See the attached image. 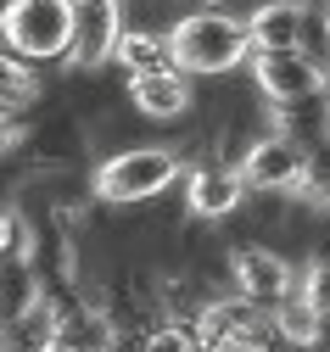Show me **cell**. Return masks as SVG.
Wrapping results in <instances>:
<instances>
[{
  "label": "cell",
  "mask_w": 330,
  "mask_h": 352,
  "mask_svg": "<svg viewBox=\"0 0 330 352\" xmlns=\"http://www.w3.org/2000/svg\"><path fill=\"white\" fill-rule=\"evenodd\" d=\"M168 51H174V67L179 73H191V78H213V73H235L241 62L258 56L252 45V28L247 17H235V12H191V17H179L168 28Z\"/></svg>",
  "instance_id": "6da1fadb"
},
{
  "label": "cell",
  "mask_w": 330,
  "mask_h": 352,
  "mask_svg": "<svg viewBox=\"0 0 330 352\" xmlns=\"http://www.w3.org/2000/svg\"><path fill=\"white\" fill-rule=\"evenodd\" d=\"M179 173H185L179 151H168V146H129V151H118V157H107L96 168L90 190H96L101 201H112V207H134V201H157Z\"/></svg>",
  "instance_id": "7a4b0ae2"
},
{
  "label": "cell",
  "mask_w": 330,
  "mask_h": 352,
  "mask_svg": "<svg viewBox=\"0 0 330 352\" xmlns=\"http://www.w3.org/2000/svg\"><path fill=\"white\" fill-rule=\"evenodd\" d=\"M6 45L23 62H56L73 51V0H6Z\"/></svg>",
  "instance_id": "3957f363"
},
{
  "label": "cell",
  "mask_w": 330,
  "mask_h": 352,
  "mask_svg": "<svg viewBox=\"0 0 330 352\" xmlns=\"http://www.w3.org/2000/svg\"><path fill=\"white\" fill-rule=\"evenodd\" d=\"M252 78H258L263 101H274V107H302V101L324 96V73L308 51H258Z\"/></svg>",
  "instance_id": "277c9868"
},
{
  "label": "cell",
  "mask_w": 330,
  "mask_h": 352,
  "mask_svg": "<svg viewBox=\"0 0 330 352\" xmlns=\"http://www.w3.org/2000/svg\"><path fill=\"white\" fill-rule=\"evenodd\" d=\"M229 285H235V296H247L252 307H269V314H274V307L297 291V274H291V263L280 252L241 246V252H229Z\"/></svg>",
  "instance_id": "5b68a950"
},
{
  "label": "cell",
  "mask_w": 330,
  "mask_h": 352,
  "mask_svg": "<svg viewBox=\"0 0 330 352\" xmlns=\"http://www.w3.org/2000/svg\"><path fill=\"white\" fill-rule=\"evenodd\" d=\"M302 168H308V146L286 129L274 135H258L241 157V173H247V190H297L302 185Z\"/></svg>",
  "instance_id": "8992f818"
},
{
  "label": "cell",
  "mask_w": 330,
  "mask_h": 352,
  "mask_svg": "<svg viewBox=\"0 0 330 352\" xmlns=\"http://www.w3.org/2000/svg\"><path fill=\"white\" fill-rule=\"evenodd\" d=\"M123 6L118 0H73V51L68 62L73 67H101L118 56L123 45Z\"/></svg>",
  "instance_id": "52a82bcc"
},
{
  "label": "cell",
  "mask_w": 330,
  "mask_h": 352,
  "mask_svg": "<svg viewBox=\"0 0 330 352\" xmlns=\"http://www.w3.org/2000/svg\"><path fill=\"white\" fill-rule=\"evenodd\" d=\"M247 201V173L229 162H196L185 173V207L191 218H229Z\"/></svg>",
  "instance_id": "ba28073f"
},
{
  "label": "cell",
  "mask_w": 330,
  "mask_h": 352,
  "mask_svg": "<svg viewBox=\"0 0 330 352\" xmlns=\"http://www.w3.org/2000/svg\"><path fill=\"white\" fill-rule=\"evenodd\" d=\"M263 319H269V307H252L247 296H235V302L224 296V302H207L191 324H196L202 346L218 352V346H229V341H263Z\"/></svg>",
  "instance_id": "9c48e42d"
},
{
  "label": "cell",
  "mask_w": 330,
  "mask_h": 352,
  "mask_svg": "<svg viewBox=\"0 0 330 352\" xmlns=\"http://www.w3.org/2000/svg\"><path fill=\"white\" fill-rule=\"evenodd\" d=\"M129 101H134L140 118L168 123V118H185V112L196 107V90H191V73L163 67V73H140V78H129Z\"/></svg>",
  "instance_id": "30bf717a"
},
{
  "label": "cell",
  "mask_w": 330,
  "mask_h": 352,
  "mask_svg": "<svg viewBox=\"0 0 330 352\" xmlns=\"http://www.w3.org/2000/svg\"><path fill=\"white\" fill-rule=\"evenodd\" d=\"M247 28H252V45L258 51H302L308 6H302V0H263V6H252Z\"/></svg>",
  "instance_id": "8fae6325"
},
{
  "label": "cell",
  "mask_w": 330,
  "mask_h": 352,
  "mask_svg": "<svg viewBox=\"0 0 330 352\" xmlns=\"http://www.w3.org/2000/svg\"><path fill=\"white\" fill-rule=\"evenodd\" d=\"M56 341L73 346V352H112L118 346V324L101 307H73V314H56Z\"/></svg>",
  "instance_id": "7c38bea8"
},
{
  "label": "cell",
  "mask_w": 330,
  "mask_h": 352,
  "mask_svg": "<svg viewBox=\"0 0 330 352\" xmlns=\"http://www.w3.org/2000/svg\"><path fill=\"white\" fill-rule=\"evenodd\" d=\"M269 324H274L280 336H286L291 346H313V341H319V324H324V314H319V307L302 296V280H297V291H291V296H286V302H280L274 314H269Z\"/></svg>",
  "instance_id": "4fadbf2b"
},
{
  "label": "cell",
  "mask_w": 330,
  "mask_h": 352,
  "mask_svg": "<svg viewBox=\"0 0 330 352\" xmlns=\"http://www.w3.org/2000/svg\"><path fill=\"white\" fill-rule=\"evenodd\" d=\"M118 62L129 67V78L174 67V51H168V34H146V28H134V34H123V45H118Z\"/></svg>",
  "instance_id": "5bb4252c"
},
{
  "label": "cell",
  "mask_w": 330,
  "mask_h": 352,
  "mask_svg": "<svg viewBox=\"0 0 330 352\" xmlns=\"http://www.w3.org/2000/svg\"><path fill=\"white\" fill-rule=\"evenodd\" d=\"M297 196L313 201V207H330V140H313L308 146V168H302Z\"/></svg>",
  "instance_id": "9a60e30c"
},
{
  "label": "cell",
  "mask_w": 330,
  "mask_h": 352,
  "mask_svg": "<svg viewBox=\"0 0 330 352\" xmlns=\"http://www.w3.org/2000/svg\"><path fill=\"white\" fill-rule=\"evenodd\" d=\"M0 252H6V263L34 257V224H28L23 207H6V218H0Z\"/></svg>",
  "instance_id": "2e32d148"
},
{
  "label": "cell",
  "mask_w": 330,
  "mask_h": 352,
  "mask_svg": "<svg viewBox=\"0 0 330 352\" xmlns=\"http://www.w3.org/2000/svg\"><path fill=\"white\" fill-rule=\"evenodd\" d=\"M140 352H207V346H202L196 324H185V319H163V324L146 336V346H140Z\"/></svg>",
  "instance_id": "e0dca14e"
},
{
  "label": "cell",
  "mask_w": 330,
  "mask_h": 352,
  "mask_svg": "<svg viewBox=\"0 0 330 352\" xmlns=\"http://www.w3.org/2000/svg\"><path fill=\"white\" fill-rule=\"evenodd\" d=\"M34 90H39V84H34V73H28V62L23 56H12L6 62V112L17 118L28 101H34Z\"/></svg>",
  "instance_id": "ac0fdd59"
},
{
  "label": "cell",
  "mask_w": 330,
  "mask_h": 352,
  "mask_svg": "<svg viewBox=\"0 0 330 352\" xmlns=\"http://www.w3.org/2000/svg\"><path fill=\"white\" fill-rule=\"evenodd\" d=\"M302 296L324 314V324H330V257H313L308 269H302Z\"/></svg>",
  "instance_id": "d6986e66"
},
{
  "label": "cell",
  "mask_w": 330,
  "mask_h": 352,
  "mask_svg": "<svg viewBox=\"0 0 330 352\" xmlns=\"http://www.w3.org/2000/svg\"><path fill=\"white\" fill-rule=\"evenodd\" d=\"M218 352H274L269 341H229V346H218Z\"/></svg>",
  "instance_id": "ffe728a7"
},
{
  "label": "cell",
  "mask_w": 330,
  "mask_h": 352,
  "mask_svg": "<svg viewBox=\"0 0 330 352\" xmlns=\"http://www.w3.org/2000/svg\"><path fill=\"white\" fill-rule=\"evenodd\" d=\"M324 56H330V12H324Z\"/></svg>",
  "instance_id": "44dd1931"
},
{
  "label": "cell",
  "mask_w": 330,
  "mask_h": 352,
  "mask_svg": "<svg viewBox=\"0 0 330 352\" xmlns=\"http://www.w3.org/2000/svg\"><path fill=\"white\" fill-rule=\"evenodd\" d=\"M6 352H34V346H6Z\"/></svg>",
  "instance_id": "7402d4cb"
}]
</instances>
